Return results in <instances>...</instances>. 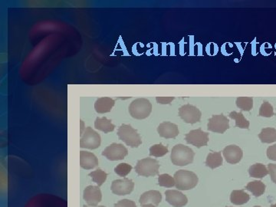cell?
I'll return each mask as SVG.
<instances>
[{"label":"cell","mask_w":276,"mask_h":207,"mask_svg":"<svg viewBox=\"0 0 276 207\" xmlns=\"http://www.w3.org/2000/svg\"><path fill=\"white\" fill-rule=\"evenodd\" d=\"M258 138L262 143H265V144L275 142L276 130L271 128H264L258 135Z\"/></svg>","instance_id":"24"},{"label":"cell","mask_w":276,"mask_h":207,"mask_svg":"<svg viewBox=\"0 0 276 207\" xmlns=\"http://www.w3.org/2000/svg\"><path fill=\"white\" fill-rule=\"evenodd\" d=\"M83 207H106L104 206V205H99V206H90V205H84Z\"/></svg>","instance_id":"38"},{"label":"cell","mask_w":276,"mask_h":207,"mask_svg":"<svg viewBox=\"0 0 276 207\" xmlns=\"http://www.w3.org/2000/svg\"><path fill=\"white\" fill-rule=\"evenodd\" d=\"M223 160L220 152L210 153L206 160V165L211 169L217 168L223 165Z\"/></svg>","instance_id":"21"},{"label":"cell","mask_w":276,"mask_h":207,"mask_svg":"<svg viewBox=\"0 0 276 207\" xmlns=\"http://www.w3.org/2000/svg\"><path fill=\"white\" fill-rule=\"evenodd\" d=\"M223 152L226 162L232 164H238L242 160L243 155L242 149L236 145L227 146L225 147Z\"/></svg>","instance_id":"14"},{"label":"cell","mask_w":276,"mask_h":207,"mask_svg":"<svg viewBox=\"0 0 276 207\" xmlns=\"http://www.w3.org/2000/svg\"><path fill=\"white\" fill-rule=\"evenodd\" d=\"M115 207H136V204L134 201L125 199L117 202L115 205Z\"/></svg>","instance_id":"33"},{"label":"cell","mask_w":276,"mask_h":207,"mask_svg":"<svg viewBox=\"0 0 276 207\" xmlns=\"http://www.w3.org/2000/svg\"><path fill=\"white\" fill-rule=\"evenodd\" d=\"M96 129L104 133L112 132L115 131V126L112 124V121L107 118H97L95 122Z\"/></svg>","instance_id":"20"},{"label":"cell","mask_w":276,"mask_h":207,"mask_svg":"<svg viewBox=\"0 0 276 207\" xmlns=\"http://www.w3.org/2000/svg\"><path fill=\"white\" fill-rule=\"evenodd\" d=\"M236 104L241 110L249 112L253 108V98L250 97H239L236 99Z\"/></svg>","instance_id":"27"},{"label":"cell","mask_w":276,"mask_h":207,"mask_svg":"<svg viewBox=\"0 0 276 207\" xmlns=\"http://www.w3.org/2000/svg\"><path fill=\"white\" fill-rule=\"evenodd\" d=\"M152 112V105L146 98H137L133 100L129 106V113L132 118L142 120L150 116Z\"/></svg>","instance_id":"4"},{"label":"cell","mask_w":276,"mask_h":207,"mask_svg":"<svg viewBox=\"0 0 276 207\" xmlns=\"http://www.w3.org/2000/svg\"><path fill=\"white\" fill-rule=\"evenodd\" d=\"M166 201L174 207H182L187 205L188 199L183 193L178 190H166L165 192Z\"/></svg>","instance_id":"15"},{"label":"cell","mask_w":276,"mask_h":207,"mask_svg":"<svg viewBox=\"0 0 276 207\" xmlns=\"http://www.w3.org/2000/svg\"><path fill=\"white\" fill-rule=\"evenodd\" d=\"M168 153V148L162 144H155L150 148V155L155 157H161Z\"/></svg>","instance_id":"29"},{"label":"cell","mask_w":276,"mask_h":207,"mask_svg":"<svg viewBox=\"0 0 276 207\" xmlns=\"http://www.w3.org/2000/svg\"><path fill=\"white\" fill-rule=\"evenodd\" d=\"M25 207H68V202L55 195L39 194L31 198Z\"/></svg>","instance_id":"1"},{"label":"cell","mask_w":276,"mask_h":207,"mask_svg":"<svg viewBox=\"0 0 276 207\" xmlns=\"http://www.w3.org/2000/svg\"><path fill=\"white\" fill-rule=\"evenodd\" d=\"M179 115L185 123L194 125L201 122L202 113L195 106L185 105L179 109Z\"/></svg>","instance_id":"8"},{"label":"cell","mask_w":276,"mask_h":207,"mask_svg":"<svg viewBox=\"0 0 276 207\" xmlns=\"http://www.w3.org/2000/svg\"><path fill=\"white\" fill-rule=\"evenodd\" d=\"M229 118L236 121V127L242 129H249V122L245 119L242 112H233L229 114Z\"/></svg>","instance_id":"26"},{"label":"cell","mask_w":276,"mask_h":207,"mask_svg":"<svg viewBox=\"0 0 276 207\" xmlns=\"http://www.w3.org/2000/svg\"><path fill=\"white\" fill-rule=\"evenodd\" d=\"M208 130L215 133L223 134L229 128V121L223 115H213L208 123Z\"/></svg>","instance_id":"11"},{"label":"cell","mask_w":276,"mask_h":207,"mask_svg":"<svg viewBox=\"0 0 276 207\" xmlns=\"http://www.w3.org/2000/svg\"><path fill=\"white\" fill-rule=\"evenodd\" d=\"M245 189L247 190L250 191L251 193L255 196V197H258V196H262L265 190V185L262 181H258V180H255V181L250 182L249 184L246 186Z\"/></svg>","instance_id":"25"},{"label":"cell","mask_w":276,"mask_h":207,"mask_svg":"<svg viewBox=\"0 0 276 207\" xmlns=\"http://www.w3.org/2000/svg\"><path fill=\"white\" fill-rule=\"evenodd\" d=\"M229 207H230V206H229Z\"/></svg>","instance_id":"41"},{"label":"cell","mask_w":276,"mask_h":207,"mask_svg":"<svg viewBox=\"0 0 276 207\" xmlns=\"http://www.w3.org/2000/svg\"><path fill=\"white\" fill-rule=\"evenodd\" d=\"M187 143L195 146L197 148L207 146L209 142V134L204 132L201 128L197 130H193L187 134L185 137Z\"/></svg>","instance_id":"10"},{"label":"cell","mask_w":276,"mask_h":207,"mask_svg":"<svg viewBox=\"0 0 276 207\" xmlns=\"http://www.w3.org/2000/svg\"><path fill=\"white\" fill-rule=\"evenodd\" d=\"M274 115L272 106L268 102H264L259 109V116L264 117V118H271Z\"/></svg>","instance_id":"31"},{"label":"cell","mask_w":276,"mask_h":207,"mask_svg":"<svg viewBox=\"0 0 276 207\" xmlns=\"http://www.w3.org/2000/svg\"><path fill=\"white\" fill-rule=\"evenodd\" d=\"M267 157L270 160L276 161V144L274 145L270 146L267 149Z\"/></svg>","instance_id":"34"},{"label":"cell","mask_w":276,"mask_h":207,"mask_svg":"<svg viewBox=\"0 0 276 207\" xmlns=\"http://www.w3.org/2000/svg\"><path fill=\"white\" fill-rule=\"evenodd\" d=\"M134 183L128 178L114 180L112 182V192L118 196H125L130 194L134 190Z\"/></svg>","instance_id":"12"},{"label":"cell","mask_w":276,"mask_h":207,"mask_svg":"<svg viewBox=\"0 0 276 207\" xmlns=\"http://www.w3.org/2000/svg\"><path fill=\"white\" fill-rule=\"evenodd\" d=\"M80 166L85 170H91L99 166V160L92 153L80 151Z\"/></svg>","instance_id":"17"},{"label":"cell","mask_w":276,"mask_h":207,"mask_svg":"<svg viewBox=\"0 0 276 207\" xmlns=\"http://www.w3.org/2000/svg\"><path fill=\"white\" fill-rule=\"evenodd\" d=\"M158 184L163 187L171 188L175 186V180L169 174H161L158 177Z\"/></svg>","instance_id":"30"},{"label":"cell","mask_w":276,"mask_h":207,"mask_svg":"<svg viewBox=\"0 0 276 207\" xmlns=\"http://www.w3.org/2000/svg\"><path fill=\"white\" fill-rule=\"evenodd\" d=\"M101 142L102 139L99 133L90 127H87L84 130V134L80 140V147L89 150L97 149L100 147Z\"/></svg>","instance_id":"7"},{"label":"cell","mask_w":276,"mask_h":207,"mask_svg":"<svg viewBox=\"0 0 276 207\" xmlns=\"http://www.w3.org/2000/svg\"><path fill=\"white\" fill-rule=\"evenodd\" d=\"M83 198L87 205L90 206H97L98 204L102 201V191L99 189V186H87L83 193Z\"/></svg>","instance_id":"13"},{"label":"cell","mask_w":276,"mask_h":207,"mask_svg":"<svg viewBox=\"0 0 276 207\" xmlns=\"http://www.w3.org/2000/svg\"><path fill=\"white\" fill-rule=\"evenodd\" d=\"M174 97H157L156 100L158 104L160 105H169L170 102L174 100Z\"/></svg>","instance_id":"36"},{"label":"cell","mask_w":276,"mask_h":207,"mask_svg":"<svg viewBox=\"0 0 276 207\" xmlns=\"http://www.w3.org/2000/svg\"><path fill=\"white\" fill-rule=\"evenodd\" d=\"M118 136L121 141L132 148H137L142 144L141 136L137 130L134 129L129 125H121L118 128Z\"/></svg>","instance_id":"5"},{"label":"cell","mask_w":276,"mask_h":207,"mask_svg":"<svg viewBox=\"0 0 276 207\" xmlns=\"http://www.w3.org/2000/svg\"><path fill=\"white\" fill-rule=\"evenodd\" d=\"M115 100L111 97H100L95 104V109L99 114L109 113L115 106Z\"/></svg>","instance_id":"19"},{"label":"cell","mask_w":276,"mask_h":207,"mask_svg":"<svg viewBox=\"0 0 276 207\" xmlns=\"http://www.w3.org/2000/svg\"><path fill=\"white\" fill-rule=\"evenodd\" d=\"M175 186L179 190L194 189L198 183V176L194 172L180 170L174 174Z\"/></svg>","instance_id":"3"},{"label":"cell","mask_w":276,"mask_h":207,"mask_svg":"<svg viewBox=\"0 0 276 207\" xmlns=\"http://www.w3.org/2000/svg\"><path fill=\"white\" fill-rule=\"evenodd\" d=\"M270 207H276V203L275 204H273V205H271V206Z\"/></svg>","instance_id":"39"},{"label":"cell","mask_w":276,"mask_h":207,"mask_svg":"<svg viewBox=\"0 0 276 207\" xmlns=\"http://www.w3.org/2000/svg\"><path fill=\"white\" fill-rule=\"evenodd\" d=\"M132 167L130 164H120L115 168V172L120 176H126L131 173Z\"/></svg>","instance_id":"32"},{"label":"cell","mask_w":276,"mask_h":207,"mask_svg":"<svg viewBox=\"0 0 276 207\" xmlns=\"http://www.w3.org/2000/svg\"><path fill=\"white\" fill-rule=\"evenodd\" d=\"M249 173L250 176L254 178L262 179L267 176L269 172L264 164H255L249 167Z\"/></svg>","instance_id":"23"},{"label":"cell","mask_w":276,"mask_h":207,"mask_svg":"<svg viewBox=\"0 0 276 207\" xmlns=\"http://www.w3.org/2000/svg\"><path fill=\"white\" fill-rule=\"evenodd\" d=\"M89 176L91 177L92 180L98 185V186H101L106 181L108 173L99 169L89 173Z\"/></svg>","instance_id":"28"},{"label":"cell","mask_w":276,"mask_h":207,"mask_svg":"<svg viewBox=\"0 0 276 207\" xmlns=\"http://www.w3.org/2000/svg\"><path fill=\"white\" fill-rule=\"evenodd\" d=\"M268 170L270 173V176H271V181L276 184V164H268Z\"/></svg>","instance_id":"35"},{"label":"cell","mask_w":276,"mask_h":207,"mask_svg":"<svg viewBox=\"0 0 276 207\" xmlns=\"http://www.w3.org/2000/svg\"><path fill=\"white\" fill-rule=\"evenodd\" d=\"M161 200L162 195L159 191L150 190L141 195L139 202L143 205H147V204L158 205Z\"/></svg>","instance_id":"18"},{"label":"cell","mask_w":276,"mask_h":207,"mask_svg":"<svg viewBox=\"0 0 276 207\" xmlns=\"http://www.w3.org/2000/svg\"><path fill=\"white\" fill-rule=\"evenodd\" d=\"M250 199V196L243 190H233L230 196V201L235 205H243Z\"/></svg>","instance_id":"22"},{"label":"cell","mask_w":276,"mask_h":207,"mask_svg":"<svg viewBox=\"0 0 276 207\" xmlns=\"http://www.w3.org/2000/svg\"><path fill=\"white\" fill-rule=\"evenodd\" d=\"M194 156L195 154L194 151L189 147H187L183 144H177L172 149L170 159L174 165L183 167L192 164Z\"/></svg>","instance_id":"2"},{"label":"cell","mask_w":276,"mask_h":207,"mask_svg":"<svg viewBox=\"0 0 276 207\" xmlns=\"http://www.w3.org/2000/svg\"><path fill=\"white\" fill-rule=\"evenodd\" d=\"M157 132L162 138H175L179 135V129L175 124L170 122H163L157 128Z\"/></svg>","instance_id":"16"},{"label":"cell","mask_w":276,"mask_h":207,"mask_svg":"<svg viewBox=\"0 0 276 207\" xmlns=\"http://www.w3.org/2000/svg\"><path fill=\"white\" fill-rule=\"evenodd\" d=\"M128 154V151L126 147L123 144H116V143H114L109 147H107L102 152V155L104 157L112 161L124 160Z\"/></svg>","instance_id":"9"},{"label":"cell","mask_w":276,"mask_h":207,"mask_svg":"<svg viewBox=\"0 0 276 207\" xmlns=\"http://www.w3.org/2000/svg\"><path fill=\"white\" fill-rule=\"evenodd\" d=\"M160 164L155 159L144 158L137 162L135 171L140 176H154L158 174Z\"/></svg>","instance_id":"6"},{"label":"cell","mask_w":276,"mask_h":207,"mask_svg":"<svg viewBox=\"0 0 276 207\" xmlns=\"http://www.w3.org/2000/svg\"><path fill=\"white\" fill-rule=\"evenodd\" d=\"M254 207H261V206H257V205H256V206H254Z\"/></svg>","instance_id":"40"},{"label":"cell","mask_w":276,"mask_h":207,"mask_svg":"<svg viewBox=\"0 0 276 207\" xmlns=\"http://www.w3.org/2000/svg\"><path fill=\"white\" fill-rule=\"evenodd\" d=\"M142 207H156L154 205H152V204H147V205H144Z\"/></svg>","instance_id":"37"}]
</instances>
